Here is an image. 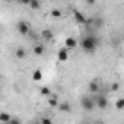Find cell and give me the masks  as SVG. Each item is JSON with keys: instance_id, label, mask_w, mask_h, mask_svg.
<instances>
[{"instance_id": "1", "label": "cell", "mask_w": 124, "mask_h": 124, "mask_svg": "<svg viewBox=\"0 0 124 124\" xmlns=\"http://www.w3.org/2000/svg\"><path fill=\"white\" fill-rule=\"evenodd\" d=\"M98 45H99V39L95 35H92V34H89V35H86V37H83L80 39V47L88 54H93L96 51Z\"/></svg>"}, {"instance_id": "2", "label": "cell", "mask_w": 124, "mask_h": 124, "mask_svg": "<svg viewBox=\"0 0 124 124\" xmlns=\"http://www.w3.org/2000/svg\"><path fill=\"white\" fill-rule=\"evenodd\" d=\"M80 105H82V108L85 111H92L95 108V101L92 98H89V96H83L82 101H80Z\"/></svg>"}, {"instance_id": "3", "label": "cell", "mask_w": 124, "mask_h": 124, "mask_svg": "<svg viewBox=\"0 0 124 124\" xmlns=\"http://www.w3.org/2000/svg\"><path fill=\"white\" fill-rule=\"evenodd\" d=\"M16 28H18V31H19L21 35H28L31 32V25L28 22H25V21H19L18 25H16Z\"/></svg>"}, {"instance_id": "4", "label": "cell", "mask_w": 124, "mask_h": 124, "mask_svg": "<svg viewBox=\"0 0 124 124\" xmlns=\"http://www.w3.org/2000/svg\"><path fill=\"white\" fill-rule=\"evenodd\" d=\"M73 16H75V21H76L79 25H85V22H86V16H85L80 10L73 9Z\"/></svg>"}, {"instance_id": "5", "label": "cell", "mask_w": 124, "mask_h": 124, "mask_svg": "<svg viewBox=\"0 0 124 124\" xmlns=\"http://www.w3.org/2000/svg\"><path fill=\"white\" fill-rule=\"evenodd\" d=\"M95 105H96L98 108H101V109H105V108L108 107V99L101 95V96H98V98L95 99Z\"/></svg>"}, {"instance_id": "6", "label": "cell", "mask_w": 124, "mask_h": 124, "mask_svg": "<svg viewBox=\"0 0 124 124\" xmlns=\"http://www.w3.org/2000/svg\"><path fill=\"white\" fill-rule=\"evenodd\" d=\"M76 45H78V39H76V38H73V37H67V38H66L64 47H66L67 50H73Z\"/></svg>"}, {"instance_id": "7", "label": "cell", "mask_w": 124, "mask_h": 124, "mask_svg": "<svg viewBox=\"0 0 124 124\" xmlns=\"http://www.w3.org/2000/svg\"><path fill=\"white\" fill-rule=\"evenodd\" d=\"M57 57H58V60H60V61H66V60L69 58V50H67L66 47L60 48V50H58V53H57Z\"/></svg>"}, {"instance_id": "8", "label": "cell", "mask_w": 124, "mask_h": 124, "mask_svg": "<svg viewBox=\"0 0 124 124\" xmlns=\"http://www.w3.org/2000/svg\"><path fill=\"white\" fill-rule=\"evenodd\" d=\"M58 111L60 112H70L72 111V105H70V102H58Z\"/></svg>"}, {"instance_id": "9", "label": "cell", "mask_w": 124, "mask_h": 124, "mask_svg": "<svg viewBox=\"0 0 124 124\" xmlns=\"http://www.w3.org/2000/svg\"><path fill=\"white\" fill-rule=\"evenodd\" d=\"M41 38L44 41H51L53 39V31L51 29H42L41 31Z\"/></svg>"}, {"instance_id": "10", "label": "cell", "mask_w": 124, "mask_h": 124, "mask_svg": "<svg viewBox=\"0 0 124 124\" xmlns=\"http://www.w3.org/2000/svg\"><path fill=\"white\" fill-rule=\"evenodd\" d=\"M89 92H98L99 89H101V85H99V82L98 80H92V82H89Z\"/></svg>"}, {"instance_id": "11", "label": "cell", "mask_w": 124, "mask_h": 124, "mask_svg": "<svg viewBox=\"0 0 124 124\" xmlns=\"http://www.w3.org/2000/svg\"><path fill=\"white\" fill-rule=\"evenodd\" d=\"M15 57L19 58V60L25 58V57H26V51H25V48H22V47L16 48V50H15Z\"/></svg>"}, {"instance_id": "12", "label": "cell", "mask_w": 124, "mask_h": 124, "mask_svg": "<svg viewBox=\"0 0 124 124\" xmlns=\"http://www.w3.org/2000/svg\"><path fill=\"white\" fill-rule=\"evenodd\" d=\"M44 53H45V47H44L42 44H38V45L34 47V54H35V55L39 57V55H42Z\"/></svg>"}, {"instance_id": "13", "label": "cell", "mask_w": 124, "mask_h": 124, "mask_svg": "<svg viewBox=\"0 0 124 124\" xmlns=\"http://www.w3.org/2000/svg\"><path fill=\"white\" fill-rule=\"evenodd\" d=\"M32 79H34L35 82H39V80L42 79V70H41V69H37V70L32 73Z\"/></svg>"}, {"instance_id": "14", "label": "cell", "mask_w": 124, "mask_h": 124, "mask_svg": "<svg viewBox=\"0 0 124 124\" xmlns=\"http://www.w3.org/2000/svg\"><path fill=\"white\" fill-rule=\"evenodd\" d=\"M50 95H51V93H50ZM48 105H50V107H57V105H58V98H57V95H51V96H50Z\"/></svg>"}, {"instance_id": "15", "label": "cell", "mask_w": 124, "mask_h": 124, "mask_svg": "<svg viewBox=\"0 0 124 124\" xmlns=\"http://www.w3.org/2000/svg\"><path fill=\"white\" fill-rule=\"evenodd\" d=\"M10 115L8 112H0V123H9L10 121Z\"/></svg>"}, {"instance_id": "16", "label": "cell", "mask_w": 124, "mask_h": 124, "mask_svg": "<svg viewBox=\"0 0 124 124\" xmlns=\"http://www.w3.org/2000/svg\"><path fill=\"white\" fill-rule=\"evenodd\" d=\"M92 25H93L95 28H101V26L104 25V19H102V18H93Z\"/></svg>"}, {"instance_id": "17", "label": "cell", "mask_w": 124, "mask_h": 124, "mask_svg": "<svg viewBox=\"0 0 124 124\" xmlns=\"http://www.w3.org/2000/svg\"><path fill=\"white\" fill-rule=\"evenodd\" d=\"M28 5L31 6V9H32V10H38V9H39V6H41V5H39V0H31Z\"/></svg>"}, {"instance_id": "18", "label": "cell", "mask_w": 124, "mask_h": 124, "mask_svg": "<svg viewBox=\"0 0 124 124\" xmlns=\"http://www.w3.org/2000/svg\"><path fill=\"white\" fill-rule=\"evenodd\" d=\"M115 107H117V109H124V98H118L117 99V102H115Z\"/></svg>"}, {"instance_id": "19", "label": "cell", "mask_w": 124, "mask_h": 124, "mask_svg": "<svg viewBox=\"0 0 124 124\" xmlns=\"http://www.w3.org/2000/svg\"><path fill=\"white\" fill-rule=\"evenodd\" d=\"M51 16L55 18V19L61 18V10H60V9H53V10H51Z\"/></svg>"}, {"instance_id": "20", "label": "cell", "mask_w": 124, "mask_h": 124, "mask_svg": "<svg viewBox=\"0 0 124 124\" xmlns=\"http://www.w3.org/2000/svg\"><path fill=\"white\" fill-rule=\"evenodd\" d=\"M39 93H41V95H50L51 91H50L48 86H42V88H39Z\"/></svg>"}, {"instance_id": "21", "label": "cell", "mask_w": 124, "mask_h": 124, "mask_svg": "<svg viewBox=\"0 0 124 124\" xmlns=\"http://www.w3.org/2000/svg\"><path fill=\"white\" fill-rule=\"evenodd\" d=\"M118 89H120V83H118V82H114V83L111 85V91L115 92V91H118Z\"/></svg>"}, {"instance_id": "22", "label": "cell", "mask_w": 124, "mask_h": 124, "mask_svg": "<svg viewBox=\"0 0 124 124\" xmlns=\"http://www.w3.org/2000/svg\"><path fill=\"white\" fill-rule=\"evenodd\" d=\"M41 123H42V124H51V118H42Z\"/></svg>"}, {"instance_id": "23", "label": "cell", "mask_w": 124, "mask_h": 124, "mask_svg": "<svg viewBox=\"0 0 124 124\" xmlns=\"http://www.w3.org/2000/svg\"><path fill=\"white\" fill-rule=\"evenodd\" d=\"M85 2H86V5H95L96 0H85Z\"/></svg>"}, {"instance_id": "24", "label": "cell", "mask_w": 124, "mask_h": 124, "mask_svg": "<svg viewBox=\"0 0 124 124\" xmlns=\"http://www.w3.org/2000/svg\"><path fill=\"white\" fill-rule=\"evenodd\" d=\"M19 2H21V3H22V5H28V3H29V2H31V0H19Z\"/></svg>"}, {"instance_id": "25", "label": "cell", "mask_w": 124, "mask_h": 124, "mask_svg": "<svg viewBox=\"0 0 124 124\" xmlns=\"http://www.w3.org/2000/svg\"><path fill=\"white\" fill-rule=\"evenodd\" d=\"M15 2H19V0H15Z\"/></svg>"}]
</instances>
